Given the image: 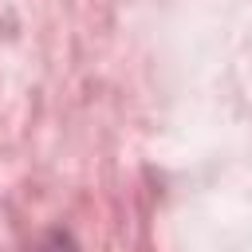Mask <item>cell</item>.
<instances>
[{"mask_svg":"<svg viewBox=\"0 0 252 252\" xmlns=\"http://www.w3.org/2000/svg\"><path fill=\"white\" fill-rule=\"evenodd\" d=\"M32 252H75V244H71L63 232H51V236H43V240H39Z\"/></svg>","mask_w":252,"mask_h":252,"instance_id":"6da1fadb","label":"cell"}]
</instances>
